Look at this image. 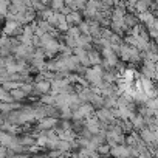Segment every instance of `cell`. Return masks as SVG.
I'll return each mask as SVG.
<instances>
[{"mask_svg":"<svg viewBox=\"0 0 158 158\" xmlns=\"http://www.w3.org/2000/svg\"><path fill=\"white\" fill-rule=\"evenodd\" d=\"M138 19L146 25V27H153V23H155V20H156V17H155V14L152 13V11H146V13H141V14H138Z\"/></svg>","mask_w":158,"mask_h":158,"instance_id":"cell-3","label":"cell"},{"mask_svg":"<svg viewBox=\"0 0 158 158\" xmlns=\"http://www.w3.org/2000/svg\"><path fill=\"white\" fill-rule=\"evenodd\" d=\"M56 126H57V119H56L54 116H45V118H42L40 123H39V129H45V130L53 129V127H56Z\"/></svg>","mask_w":158,"mask_h":158,"instance_id":"cell-6","label":"cell"},{"mask_svg":"<svg viewBox=\"0 0 158 158\" xmlns=\"http://www.w3.org/2000/svg\"><path fill=\"white\" fill-rule=\"evenodd\" d=\"M64 6H65L64 0H51V3H50V8H51L54 13H60Z\"/></svg>","mask_w":158,"mask_h":158,"instance_id":"cell-10","label":"cell"},{"mask_svg":"<svg viewBox=\"0 0 158 158\" xmlns=\"http://www.w3.org/2000/svg\"><path fill=\"white\" fill-rule=\"evenodd\" d=\"M139 135H141V139H143L146 144H152V143H155V139H156V138H155V132L150 130V129H146V127L141 129V133H139Z\"/></svg>","mask_w":158,"mask_h":158,"instance_id":"cell-7","label":"cell"},{"mask_svg":"<svg viewBox=\"0 0 158 158\" xmlns=\"http://www.w3.org/2000/svg\"><path fill=\"white\" fill-rule=\"evenodd\" d=\"M67 34H68V36H71V37H76V39H77L82 33H81V28H79L77 25H73V27H70V30L67 31Z\"/></svg>","mask_w":158,"mask_h":158,"instance_id":"cell-13","label":"cell"},{"mask_svg":"<svg viewBox=\"0 0 158 158\" xmlns=\"http://www.w3.org/2000/svg\"><path fill=\"white\" fill-rule=\"evenodd\" d=\"M65 2V5H68V6H71L73 3H76V0H64Z\"/></svg>","mask_w":158,"mask_h":158,"instance_id":"cell-18","label":"cell"},{"mask_svg":"<svg viewBox=\"0 0 158 158\" xmlns=\"http://www.w3.org/2000/svg\"><path fill=\"white\" fill-rule=\"evenodd\" d=\"M11 95H13L14 101H22V99L27 98V93H25L22 89H14V90H11Z\"/></svg>","mask_w":158,"mask_h":158,"instance_id":"cell-11","label":"cell"},{"mask_svg":"<svg viewBox=\"0 0 158 158\" xmlns=\"http://www.w3.org/2000/svg\"><path fill=\"white\" fill-rule=\"evenodd\" d=\"M138 20H139V19H138L135 14H132V13H127L126 17H124V22H126V25H127L129 28L136 27V25H138Z\"/></svg>","mask_w":158,"mask_h":158,"instance_id":"cell-8","label":"cell"},{"mask_svg":"<svg viewBox=\"0 0 158 158\" xmlns=\"http://www.w3.org/2000/svg\"><path fill=\"white\" fill-rule=\"evenodd\" d=\"M143 76L152 79V77H158V70H156V65L155 62L152 60H146L144 62V67H143Z\"/></svg>","mask_w":158,"mask_h":158,"instance_id":"cell-1","label":"cell"},{"mask_svg":"<svg viewBox=\"0 0 158 158\" xmlns=\"http://www.w3.org/2000/svg\"><path fill=\"white\" fill-rule=\"evenodd\" d=\"M89 57H90V64L95 65V67L99 65V64L102 62V59H101V53H99V51H95V50L90 51V53H89Z\"/></svg>","mask_w":158,"mask_h":158,"instance_id":"cell-9","label":"cell"},{"mask_svg":"<svg viewBox=\"0 0 158 158\" xmlns=\"http://www.w3.org/2000/svg\"><path fill=\"white\" fill-rule=\"evenodd\" d=\"M92 42H95V39H93V36H90V34H81V36L77 37L79 47L84 48V50H90V48H92Z\"/></svg>","mask_w":158,"mask_h":158,"instance_id":"cell-4","label":"cell"},{"mask_svg":"<svg viewBox=\"0 0 158 158\" xmlns=\"http://www.w3.org/2000/svg\"><path fill=\"white\" fill-rule=\"evenodd\" d=\"M79 28H81V33L82 34H90V23H89V20L82 22L81 25H79Z\"/></svg>","mask_w":158,"mask_h":158,"instance_id":"cell-16","label":"cell"},{"mask_svg":"<svg viewBox=\"0 0 158 158\" xmlns=\"http://www.w3.org/2000/svg\"><path fill=\"white\" fill-rule=\"evenodd\" d=\"M98 152L102 153V155H107V153L112 152V146H110L109 143H107V144H101V146L98 147Z\"/></svg>","mask_w":158,"mask_h":158,"instance_id":"cell-15","label":"cell"},{"mask_svg":"<svg viewBox=\"0 0 158 158\" xmlns=\"http://www.w3.org/2000/svg\"><path fill=\"white\" fill-rule=\"evenodd\" d=\"M0 95H2V102H14V98H13L10 90L2 89V93H0Z\"/></svg>","mask_w":158,"mask_h":158,"instance_id":"cell-12","label":"cell"},{"mask_svg":"<svg viewBox=\"0 0 158 158\" xmlns=\"http://www.w3.org/2000/svg\"><path fill=\"white\" fill-rule=\"evenodd\" d=\"M70 13H73V10H71V6H68V5H65V6L62 8V11H60V14H64V16H68Z\"/></svg>","mask_w":158,"mask_h":158,"instance_id":"cell-17","label":"cell"},{"mask_svg":"<svg viewBox=\"0 0 158 158\" xmlns=\"http://www.w3.org/2000/svg\"><path fill=\"white\" fill-rule=\"evenodd\" d=\"M53 85L50 81H37L34 84V93H42V95H48L51 92Z\"/></svg>","mask_w":158,"mask_h":158,"instance_id":"cell-2","label":"cell"},{"mask_svg":"<svg viewBox=\"0 0 158 158\" xmlns=\"http://www.w3.org/2000/svg\"><path fill=\"white\" fill-rule=\"evenodd\" d=\"M146 106H147L149 109H152V110H158V98H156V96L149 98V99L146 101Z\"/></svg>","mask_w":158,"mask_h":158,"instance_id":"cell-14","label":"cell"},{"mask_svg":"<svg viewBox=\"0 0 158 158\" xmlns=\"http://www.w3.org/2000/svg\"><path fill=\"white\" fill-rule=\"evenodd\" d=\"M82 13H79V11H73V13H70L68 16H67V22L70 23V27H73V25H81L84 20H82Z\"/></svg>","mask_w":158,"mask_h":158,"instance_id":"cell-5","label":"cell"}]
</instances>
